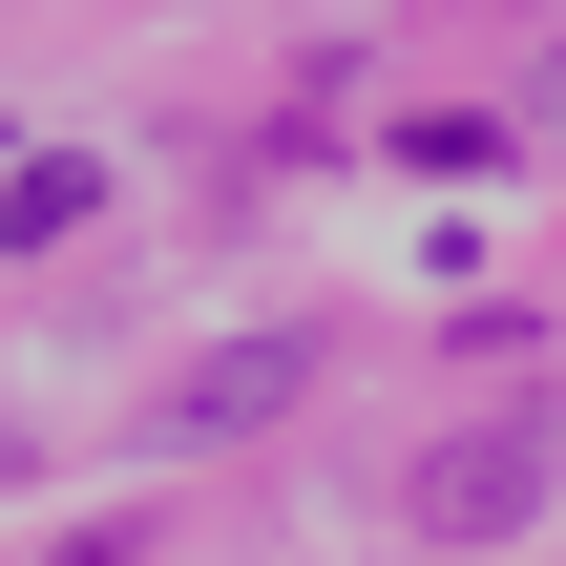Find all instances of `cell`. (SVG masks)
<instances>
[{"instance_id":"cell-1","label":"cell","mask_w":566,"mask_h":566,"mask_svg":"<svg viewBox=\"0 0 566 566\" xmlns=\"http://www.w3.org/2000/svg\"><path fill=\"white\" fill-rule=\"evenodd\" d=\"M504 525H546V441L525 420H483V441L420 462V546H504Z\"/></svg>"},{"instance_id":"cell-2","label":"cell","mask_w":566,"mask_h":566,"mask_svg":"<svg viewBox=\"0 0 566 566\" xmlns=\"http://www.w3.org/2000/svg\"><path fill=\"white\" fill-rule=\"evenodd\" d=\"M294 378H315V357H294V336H252V357H189V399H168V420H189V441H231V420H273Z\"/></svg>"}]
</instances>
